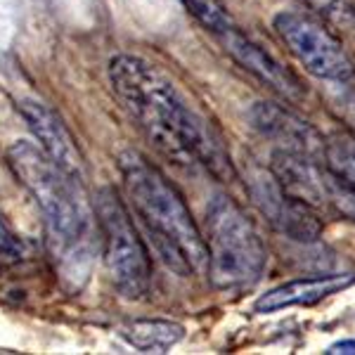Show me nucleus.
Segmentation results:
<instances>
[{"instance_id": "nucleus-2", "label": "nucleus", "mask_w": 355, "mask_h": 355, "mask_svg": "<svg viewBox=\"0 0 355 355\" xmlns=\"http://www.w3.org/2000/svg\"><path fill=\"white\" fill-rule=\"evenodd\" d=\"M8 164L43 214L48 249L62 277L81 287L93 261V218L81 178L67 173L41 145L17 140L8 150Z\"/></svg>"}, {"instance_id": "nucleus-18", "label": "nucleus", "mask_w": 355, "mask_h": 355, "mask_svg": "<svg viewBox=\"0 0 355 355\" xmlns=\"http://www.w3.org/2000/svg\"><path fill=\"white\" fill-rule=\"evenodd\" d=\"M341 112H343V116L355 125V88H351L341 97Z\"/></svg>"}, {"instance_id": "nucleus-17", "label": "nucleus", "mask_w": 355, "mask_h": 355, "mask_svg": "<svg viewBox=\"0 0 355 355\" xmlns=\"http://www.w3.org/2000/svg\"><path fill=\"white\" fill-rule=\"evenodd\" d=\"M324 199L336 214H341L346 220L355 223V187L343 185L334 178V180H327V187H324Z\"/></svg>"}, {"instance_id": "nucleus-12", "label": "nucleus", "mask_w": 355, "mask_h": 355, "mask_svg": "<svg viewBox=\"0 0 355 355\" xmlns=\"http://www.w3.org/2000/svg\"><path fill=\"white\" fill-rule=\"evenodd\" d=\"M121 336L140 353H166L185 336V327L171 320H133Z\"/></svg>"}, {"instance_id": "nucleus-5", "label": "nucleus", "mask_w": 355, "mask_h": 355, "mask_svg": "<svg viewBox=\"0 0 355 355\" xmlns=\"http://www.w3.org/2000/svg\"><path fill=\"white\" fill-rule=\"evenodd\" d=\"M95 220L105 242V261L114 289L128 301L142 299L152 282L150 251L137 234L123 199H119L112 187H102L97 192Z\"/></svg>"}, {"instance_id": "nucleus-13", "label": "nucleus", "mask_w": 355, "mask_h": 355, "mask_svg": "<svg viewBox=\"0 0 355 355\" xmlns=\"http://www.w3.org/2000/svg\"><path fill=\"white\" fill-rule=\"evenodd\" d=\"M322 164L339 182L355 187V135H329L324 140Z\"/></svg>"}, {"instance_id": "nucleus-3", "label": "nucleus", "mask_w": 355, "mask_h": 355, "mask_svg": "<svg viewBox=\"0 0 355 355\" xmlns=\"http://www.w3.org/2000/svg\"><path fill=\"white\" fill-rule=\"evenodd\" d=\"M119 171L135 218L164 266L180 277L206 272V239L173 182L133 150L119 157Z\"/></svg>"}, {"instance_id": "nucleus-9", "label": "nucleus", "mask_w": 355, "mask_h": 355, "mask_svg": "<svg viewBox=\"0 0 355 355\" xmlns=\"http://www.w3.org/2000/svg\"><path fill=\"white\" fill-rule=\"evenodd\" d=\"M249 121L266 140L279 145V150L303 154L308 159H322L324 137L308 121L272 102H256L249 112Z\"/></svg>"}, {"instance_id": "nucleus-15", "label": "nucleus", "mask_w": 355, "mask_h": 355, "mask_svg": "<svg viewBox=\"0 0 355 355\" xmlns=\"http://www.w3.org/2000/svg\"><path fill=\"white\" fill-rule=\"evenodd\" d=\"M296 3L336 28H348L355 24V5L351 0H296Z\"/></svg>"}, {"instance_id": "nucleus-4", "label": "nucleus", "mask_w": 355, "mask_h": 355, "mask_svg": "<svg viewBox=\"0 0 355 355\" xmlns=\"http://www.w3.org/2000/svg\"><path fill=\"white\" fill-rule=\"evenodd\" d=\"M206 275L220 291H244L259 284L268 249L259 230L234 199L218 194L206 209Z\"/></svg>"}, {"instance_id": "nucleus-1", "label": "nucleus", "mask_w": 355, "mask_h": 355, "mask_svg": "<svg viewBox=\"0 0 355 355\" xmlns=\"http://www.w3.org/2000/svg\"><path fill=\"white\" fill-rule=\"evenodd\" d=\"M110 85L159 154L178 166H199L232 180L234 166L220 137L162 69L137 55H116L110 62Z\"/></svg>"}, {"instance_id": "nucleus-19", "label": "nucleus", "mask_w": 355, "mask_h": 355, "mask_svg": "<svg viewBox=\"0 0 355 355\" xmlns=\"http://www.w3.org/2000/svg\"><path fill=\"white\" fill-rule=\"evenodd\" d=\"M353 355L355 353V339H348V341H339L334 346L327 348V355Z\"/></svg>"}, {"instance_id": "nucleus-16", "label": "nucleus", "mask_w": 355, "mask_h": 355, "mask_svg": "<svg viewBox=\"0 0 355 355\" xmlns=\"http://www.w3.org/2000/svg\"><path fill=\"white\" fill-rule=\"evenodd\" d=\"M28 256V246L15 227L10 225L8 218L0 214V270H10V268L24 263Z\"/></svg>"}, {"instance_id": "nucleus-11", "label": "nucleus", "mask_w": 355, "mask_h": 355, "mask_svg": "<svg viewBox=\"0 0 355 355\" xmlns=\"http://www.w3.org/2000/svg\"><path fill=\"white\" fill-rule=\"evenodd\" d=\"M355 284L353 272H334V275H318V277H301L284 282L279 287L268 289L254 303V311L259 315L279 313L294 306H315V303L341 294Z\"/></svg>"}, {"instance_id": "nucleus-6", "label": "nucleus", "mask_w": 355, "mask_h": 355, "mask_svg": "<svg viewBox=\"0 0 355 355\" xmlns=\"http://www.w3.org/2000/svg\"><path fill=\"white\" fill-rule=\"evenodd\" d=\"M272 28L311 76L327 83H343L355 76L351 55L324 21L294 10H282L275 15Z\"/></svg>"}, {"instance_id": "nucleus-10", "label": "nucleus", "mask_w": 355, "mask_h": 355, "mask_svg": "<svg viewBox=\"0 0 355 355\" xmlns=\"http://www.w3.org/2000/svg\"><path fill=\"white\" fill-rule=\"evenodd\" d=\"M17 107H19L28 128L33 130L36 140L41 142L45 154H48L57 166H62L67 173L81 178L83 157H81V152H78V145H76V140H73V135L69 133V128L62 123V119L57 116L48 105H43V102H38V100H21Z\"/></svg>"}, {"instance_id": "nucleus-7", "label": "nucleus", "mask_w": 355, "mask_h": 355, "mask_svg": "<svg viewBox=\"0 0 355 355\" xmlns=\"http://www.w3.org/2000/svg\"><path fill=\"white\" fill-rule=\"evenodd\" d=\"M249 194L254 199L256 209L266 216V220L291 242L315 244L322 237L324 225L320 216L315 214L311 202L289 192L270 171L256 173L251 178Z\"/></svg>"}, {"instance_id": "nucleus-14", "label": "nucleus", "mask_w": 355, "mask_h": 355, "mask_svg": "<svg viewBox=\"0 0 355 355\" xmlns=\"http://www.w3.org/2000/svg\"><path fill=\"white\" fill-rule=\"evenodd\" d=\"M185 5V10L190 12L194 19L202 24L206 31L216 33H225L227 28H232V17L227 12L225 3L223 0H180Z\"/></svg>"}, {"instance_id": "nucleus-8", "label": "nucleus", "mask_w": 355, "mask_h": 355, "mask_svg": "<svg viewBox=\"0 0 355 355\" xmlns=\"http://www.w3.org/2000/svg\"><path fill=\"white\" fill-rule=\"evenodd\" d=\"M220 43L225 48V53L237 62L244 71H249L254 78H259L263 85L284 97L287 102H301L306 97V88H303L301 78L291 71L289 67H284L277 57H272L266 48H261L256 41H251L249 36H244L237 26L227 28L225 33H220Z\"/></svg>"}]
</instances>
